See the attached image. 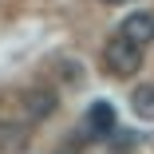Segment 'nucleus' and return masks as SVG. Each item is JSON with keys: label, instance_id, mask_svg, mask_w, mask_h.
I'll return each instance as SVG.
<instances>
[{"label": "nucleus", "instance_id": "nucleus-1", "mask_svg": "<svg viewBox=\"0 0 154 154\" xmlns=\"http://www.w3.org/2000/svg\"><path fill=\"white\" fill-rule=\"evenodd\" d=\"M103 63H107V71H111L115 79L138 75V71H142V44H134V40H127L122 32H115V36L107 40V48H103Z\"/></svg>", "mask_w": 154, "mask_h": 154}, {"label": "nucleus", "instance_id": "nucleus-2", "mask_svg": "<svg viewBox=\"0 0 154 154\" xmlns=\"http://www.w3.org/2000/svg\"><path fill=\"white\" fill-rule=\"evenodd\" d=\"M20 103H24V115L32 119V122H40V119H51V115H55V107H59L55 91H48V87H28Z\"/></svg>", "mask_w": 154, "mask_h": 154}, {"label": "nucleus", "instance_id": "nucleus-3", "mask_svg": "<svg viewBox=\"0 0 154 154\" xmlns=\"http://www.w3.org/2000/svg\"><path fill=\"white\" fill-rule=\"evenodd\" d=\"M83 122H87V134H91V138H107V134H115V107L103 103V99L91 103Z\"/></svg>", "mask_w": 154, "mask_h": 154}, {"label": "nucleus", "instance_id": "nucleus-4", "mask_svg": "<svg viewBox=\"0 0 154 154\" xmlns=\"http://www.w3.org/2000/svg\"><path fill=\"white\" fill-rule=\"evenodd\" d=\"M127 40H134V44H154V16L150 12H131L127 20H122V28H119Z\"/></svg>", "mask_w": 154, "mask_h": 154}, {"label": "nucleus", "instance_id": "nucleus-5", "mask_svg": "<svg viewBox=\"0 0 154 154\" xmlns=\"http://www.w3.org/2000/svg\"><path fill=\"white\" fill-rule=\"evenodd\" d=\"M28 127L24 122H0V150L4 154H16V150H24L28 146Z\"/></svg>", "mask_w": 154, "mask_h": 154}, {"label": "nucleus", "instance_id": "nucleus-6", "mask_svg": "<svg viewBox=\"0 0 154 154\" xmlns=\"http://www.w3.org/2000/svg\"><path fill=\"white\" fill-rule=\"evenodd\" d=\"M131 111L146 122H154V83H142L131 91Z\"/></svg>", "mask_w": 154, "mask_h": 154}, {"label": "nucleus", "instance_id": "nucleus-7", "mask_svg": "<svg viewBox=\"0 0 154 154\" xmlns=\"http://www.w3.org/2000/svg\"><path fill=\"white\" fill-rule=\"evenodd\" d=\"M107 4H122V0H107Z\"/></svg>", "mask_w": 154, "mask_h": 154}]
</instances>
